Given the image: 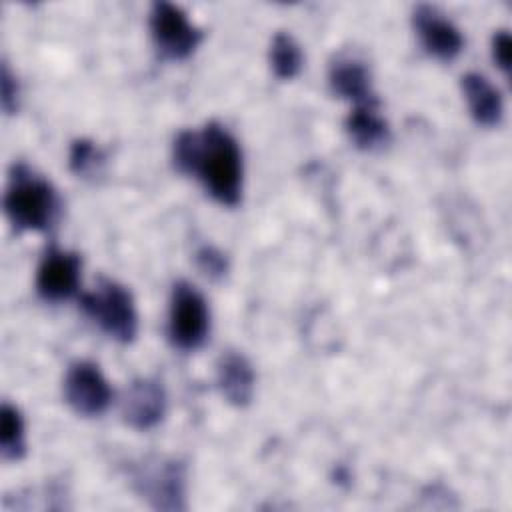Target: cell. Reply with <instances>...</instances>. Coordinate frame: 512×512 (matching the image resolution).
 I'll use <instances>...</instances> for the list:
<instances>
[{"instance_id":"52a82bcc","label":"cell","mask_w":512,"mask_h":512,"mask_svg":"<svg viewBox=\"0 0 512 512\" xmlns=\"http://www.w3.org/2000/svg\"><path fill=\"white\" fill-rule=\"evenodd\" d=\"M64 396L76 414L98 416L108 408L112 388L96 364L82 360L68 368L64 378Z\"/></svg>"},{"instance_id":"d6986e66","label":"cell","mask_w":512,"mask_h":512,"mask_svg":"<svg viewBox=\"0 0 512 512\" xmlns=\"http://www.w3.org/2000/svg\"><path fill=\"white\" fill-rule=\"evenodd\" d=\"M0 84H2V108L6 114H12L18 110V82L16 76L10 72L8 64H2V74H0Z\"/></svg>"},{"instance_id":"277c9868","label":"cell","mask_w":512,"mask_h":512,"mask_svg":"<svg viewBox=\"0 0 512 512\" xmlns=\"http://www.w3.org/2000/svg\"><path fill=\"white\" fill-rule=\"evenodd\" d=\"M134 488L156 510H186V466L174 458H150L134 470Z\"/></svg>"},{"instance_id":"2e32d148","label":"cell","mask_w":512,"mask_h":512,"mask_svg":"<svg viewBox=\"0 0 512 512\" xmlns=\"http://www.w3.org/2000/svg\"><path fill=\"white\" fill-rule=\"evenodd\" d=\"M0 450L6 460H18L24 456V420L16 406L2 404L0 412Z\"/></svg>"},{"instance_id":"9a60e30c","label":"cell","mask_w":512,"mask_h":512,"mask_svg":"<svg viewBox=\"0 0 512 512\" xmlns=\"http://www.w3.org/2000/svg\"><path fill=\"white\" fill-rule=\"evenodd\" d=\"M300 44L288 32H276L270 44V66L276 78L292 80L302 68Z\"/></svg>"},{"instance_id":"5b68a950","label":"cell","mask_w":512,"mask_h":512,"mask_svg":"<svg viewBox=\"0 0 512 512\" xmlns=\"http://www.w3.org/2000/svg\"><path fill=\"white\" fill-rule=\"evenodd\" d=\"M210 328V312L204 296L188 282H176L170 296L168 336L180 350H196Z\"/></svg>"},{"instance_id":"8fae6325","label":"cell","mask_w":512,"mask_h":512,"mask_svg":"<svg viewBox=\"0 0 512 512\" xmlns=\"http://www.w3.org/2000/svg\"><path fill=\"white\" fill-rule=\"evenodd\" d=\"M216 382L230 404L246 406L254 396L256 374L242 352L226 350L216 362Z\"/></svg>"},{"instance_id":"30bf717a","label":"cell","mask_w":512,"mask_h":512,"mask_svg":"<svg viewBox=\"0 0 512 512\" xmlns=\"http://www.w3.org/2000/svg\"><path fill=\"white\" fill-rule=\"evenodd\" d=\"M166 414V392L158 380H134L122 398V416L134 430H150Z\"/></svg>"},{"instance_id":"5bb4252c","label":"cell","mask_w":512,"mask_h":512,"mask_svg":"<svg viewBox=\"0 0 512 512\" xmlns=\"http://www.w3.org/2000/svg\"><path fill=\"white\" fill-rule=\"evenodd\" d=\"M346 132L360 150H380L390 142L388 122L378 114L376 104L356 106L346 118Z\"/></svg>"},{"instance_id":"ac0fdd59","label":"cell","mask_w":512,"mask_h":512,"mask_svg":"<svg viewBox=\"0 0 512 512\" xmlns=\"http://www.w3.org/2000/svg\"><path fill=\"white\" fill-rule=\"evenodd\" d=\"M196 264L212 280L222 278L228 272V258L224 252H220L214 246H202L196 252Z\"/></svg>"},{"instance_id":"6da1fadb","label":"cell","mask_w":512,"mask_h":512,"mask_svg":"<svg viewBox=\"0 0 512 512\" xmlns=\"http://www.w3.org/2000/svg\"><path fill=\"white\" fill-rule=\"evenodd\" d=\"M174 166L200 178L206 192L224 206H236L242 196V152L236 138L218 122L202 132L184 130L172 148Z\"/></svg>"},{"instance_id":"ba28073f","label":"cell","mask_w":512,"mask_h":512,"mask_svg":"<svg viewBox=\"0 0 512 512\" xmlns=\"http://www.w3.org/2000/svg\"><path fill=\"white\" fill-rule=\"evenodd\" d=\"M414 28L424 50L438 60H454L464 48L460 30L434 6L420 4L414 10Z\"/></svg>"},{"instance_id":"7c38bea8","label":"cell","mask_w":512,"mask_h":512,"mask_svg":"<svg viewBox=\"0 0 512 512\" xmlns=\"http://www.w3.org/2000/svg\"><path fill=\"white\" fill-rule=\"evenodd\" d=\"M328 84L336 96L352 100L356 106L376 104L370 72L356 58H336L328 70Z\"/></svg>"},{"instance_id":"7a4b0ae2","label":"cell","mask_w":512,"mask_h":512,"mask_svg":"<svg viewBox=\"0 0 512 512\" xmlns=\"http://www.w3.org/2000/svg\"><path fill=\"white\" fill-rule=\"evenodd\" d=\"M4 210L18 230H46L60 212L54 186L26 164H14L4 192Z\"/></svg>"},{"instance_id":"ffe728a7","label":"cell","mask_w":512,"mask_h":512,"mask_svg":"<svg viewBox=\"0 0 512 512\" xmlns=\"http://www.w3.org/2000/svg\"><path fill=\"white\" fill-rule=\"evenodd\" d=\"M510 54H512V40H510L508 30L494 32V36H492V58L504 74L510 72Z\"/></svg>"},{"instance_id":"e0dca14e","label":"cell","mask_w":512,"mask_h":512,"mask_svg":"<svg viewBox=\"0 0 512 512\" xmlns=\"http://www.w3.org/2000/svg\"><path fill=\"white\" fill-rule=\"evenodd\" d=\"M104 164V154L102 150L86 138L74 140L70 146V154H68V166L76 176L88 178L100 172Z\"/></svg>"},{"instance_id":"4fadbf2b","label":"cell","mask_w":512,"mask_h":512,"mask_svg":"<svg viewBox=\"0 0 512 512\" xmlns=\"http://www.w3.org/2000/svg\"><path fill=\"white\" fill-rule=\"evenodd\" d=\"M462 92L472 118L480 126H496L502 120L504 104L500 90L478 72H468L462 76Z\"/></svg>"},{"instance_id":"3957f363","label":"cell","mask_w":512,"mask_h":512,"mask_svg":"<svg viewBox=\"0 0 512 512\" xmlns=\"http://www.w3.org/2000/svg\"><path fill=\"white\" fill-rule=\"evenodd\" d=\"M82 310L114 340L128 344L138 332V314L132 294L114 280H100L96 290L80 300Z\"/></svg>"},{"instance_id":"9c48e42d","label":"cell","mask_w":512,"mask_h":512,"mask_svg":"<svg viewBox=\"0 0 512 512\" xmlns=\"http://www.w3.org/2000/svg\"><path fill=\"white\" fill-rule=\"evenodd\" d=\"M80 256L74 252L50 248L36 272V290L48 302L70 298L80 282Z\"/></svg>"},{"instance_id":"8992f818","label":"cell","mask_w":512,"mask_h":512,"mask_svg":"<svg viewBox=\"0 0 512 512\" xmlns=\"http://www.w3.org/2000/svg\"><path fill=\"white\" fill-rule=\"evenodd\" d=\"M150 34L156 50L168 60L188 58L202 40L200 28L188 20L186 12L164 0L154 2L150 8Z\"/></svg>"}]
</instances>
